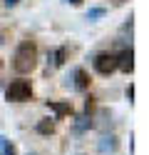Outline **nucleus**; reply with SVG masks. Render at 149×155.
I'll use <instances>...</instances> for the list:
<instances>
[{"label": "nucleus", "mask_w": 149, "mask_h": 155, "mask_svg": "<svg viewBox=\"0 0 149 155\" xmlns=\"http://www.w3.org/2000/svg\"><path fill=\"white\" fill-rule=\"evenodd\" d=\"M37 65V48L35 43H23L15 53V70L17 73H30Z\"/></svg>", "instance_id": "obj_1"}, {"label": "nucleus", "mask_w": 149, "mask_h": 155, "mask_svg": "<svg viewBox=\"0 0 149 155\" xmlns=\"http://www.w3.org/2000/svg\"><path fill=\"white\" fill-rule=\"evenodd\" d=\"M5 95H8V100H13V103H23V100H27L30 95H33V88H30L27 80H13L8 85Z\"/></svg>", "instance_id": "obj_2"}, {"label": "nucleus", "mask_w": 149, "mask_h": 155, "mask_svg": "<svg viewBox=\"0 0 149 155\" xmlns=\"http://www.w3.org/2000/svg\"><path fill=\"white\" fill-rule=\"evenodd\" d=\"M95 70L102 73V75L114 73V70H117V55H112V53H99V55L95 58Z\"/></svg>", "instance_id": "obj_3"}, {"label": "nucleus", "mask_w": 149, "mask_h": 155, "mask_svg": "<svg viewBox=\"0 0 149 155\" xmlns=\"http://www.w3.org/2000/svg\"><path fill=\"white\" fill-rule=\"evenodd\" d=\"M117 68L122 73H132L134 70V53H132V48H129V50H122L117 55Z\"/></svg>", "instance_id": "obj_4"}, {"label": "nucleus", "mask_w": 149, "mask_h": 155, "mask_svg": "<svg viewBox=\"0 0 149 155\" xmlns=\"http://www.w3.org/2000/svg\"><path fill=\"white\" fill-rule=\"evenodd\" d=\"M72 78H75V88H77V90H87V88H89V78H87L85 70H75Z\"/></svg>", "instance_id": "obj_5"}, {"label": "nucleus", "mask_w": 149, "mask_h": 155, "mask_svg": "<svg viewBox=\"0 0 149 155\" xmlns=\"http://www.w3.org/2000/svg\"><path fill=\"white\" fill-rule=\"evenodd\" d=\"M99 150H102V153H114L117 150V138H114V135H109V138L104 135L102 143H99Z\"/></svg>", "instance_id": "obj_6"}, {"label": "nucleus", "mask_w": 149, "mask_h": 155, "mask_svg": "<svg viewBox=\"0 0 149 155\" xmlns=\"http://www.w3.org/2000/svg\"><path fill=\"white\" fill-rule=\"evenodd\" d=\"M65 58H67V48H57V50L52 53V68H60L65 63Z\"/></svg>", "instance_id": "obj_7"}, {"label": "nucleus", "mask_w": 149, "mask_h": 155, "mask_svg": "<svg viewBox=\"0 0 149 155\" xmlns=\"http://www.w3.org/2000/svg\"><path fill=\"white\" fill-rule=\"evenodd\" d=\"M50 108H52L57 115H67V113H72V105H70V103H50Z\"/></svg>", "instance_id": "obj_8"}, {"label": "nucleus", "mask_w": 149, "mask_h": 155, "mask_svg": "<svg viewBox=\"0 0 149 155\" xmlns=\"http://www.w3.org/2000/svg\"><path fill=\"white\" fill-rule=\"evenodd\" d=\"M37 130H40V133H52V130H55V123H50V120H42V123L37 125Z\"/></svg>", "instance_id": "obj_9"}, {"label": "nucleus", "mask_w": 149, "mask_h": 155, "mask_svg": "<svg viewBox=\"0 0 149 155\" xmlns=\"http://www.w3.org/2000/svg\"><path fill=\"white\" fill-rule=\"evenodd\" d=\"M102 15H104V10H102V8H92V10L87 13V18H89V20H97V18H102Z\"/></svg>", "instance_id": "obj_10"}, {"label": "nucleus", "mask_w": 149, "mask_h": 155, "mask_svg": "<svg viewBox=\"0 0 149 155\" xmlns=\"http://www.w3.org/2000/svg\"><path fill=\"white\" fill-rule=\"evenodd\" d=\"M3 148H5V155H15V148H13V145H8V143H3Z\"/></svg>", "instance_id": "obj_11"}, {"label": "nucleus", "mask_w": 149, "mask_h": 155, "mask_svg": "<svg viewBox=\"0 0 149 155\" xmlns=\"http://www.w3.org/2000/svg\"><path fill=\"white\" fill-rule=\"evenodd\" d=\"M3 3H5L8 8H13V5H17V3H20V0H3Z\"/></svg>", "instance_id": "obj_12"}, {"label": "nucleus", "mask_w": 149, "mask_h": 155, "mask_svg": "<svg viewBox=\"0 0 149 155\" xmlns=\"http://www.w3.org/2000/svg\"><path fill=\"white\" fill-rule=\"evenodd\" d=\"M70 3H72V5H79V3H82V0H70Z\"/></svg>", "instance_id": "obj_13"}, {"label": "nucleus", "mask_w": 149, "mask_h": 155, "mask_svg": "<svg viewBox=\"0 0 149 155\" xmlns=\"http://www.w3.org/2000/svg\"><path fill=\"white\" fill-rule=\"evenodd\" d=\"M0 43H3V35H0Z\"/></svg>", "instance_id": "obj_14"}]
</instances>
